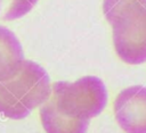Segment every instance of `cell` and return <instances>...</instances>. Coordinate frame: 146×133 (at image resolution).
<instances>
[{
    "mask_svg": "<svg viewBox=\"0 0 146 133\" xmlns=\"http://www.w3.org/2000/svg\"><path fill=\"white\" fill-rule=\"evenodd\" d=\"M50 95L51 84L46 69L25 59L13 78L0 82V115L23 119L49 100Z\"/></svg>",
    "mask_w": 146,
    "mask_h": 133,
    "instance_id": "cell-2",
    "label": "cell"
},
{
    "mask_svg": "<svg viewBox=\"0 0 146 133\" xmlns=\"http://www.w3.org/2000/svg\"><path fill=\"white\" fill-rule=\"evenodd\" d=\"M39 0H0V18L16 20L29 14Z\"/></svg>",
    "mask_w": 146,
    "mask_h": 133,
    "instance_id": "cell-7",
    "label": "cell"
},
{
    "mask_svg": "<svg viewBox=\"0 0 146 133\" xmlns=\"http://www.w3.org/2000/svg\"><path fill=\"white\" fill-rule=\"evenodd\" d=\"M115 120L125 133H146V86L123 89L113 105Z\"/></svg>",
    "mask_w": 146,
    "mask_h": 133,
    "instance_id": "cell-4",
    "label": "cell"
},
{
    "mask_svg": "<svg viewBox=\"0 0 146 133\" xmlns=\"http://www.w3.org/2000/svg\"><path fill=\"white\" fill-rule=\"evenodd\" d=\"M23 47L17 36L0 25V82L13 78L24 63Z\"/></svg>",
    "mask_w": 146,
    "mask_h": 133,
    "instance_id": "cell-5",
    "label": "cell"
},
{
    "mask_svg": "<svg viewBox=\"0 0 146 133\" xmlns=\"http://www.w3.org/2000/svg\"><path fill=\"white\" fill-rule=\"evenodd\" d=\"M39 115L46 133H87L89 126V120L70 118L59 113L50 98L40 106Z\"/></svg>",
    "mask_w": 146,
    "mask_h": 133,
    "instance_id": "cell-6",
    "label": "cell"
},
{
    "mask_svg": "<svg viewBox=\"0 0 146 133\" xmlns=\"http://www.w3.org/2000/svg\"><path fill=\"white\" fill-rule=\"evenodd\" d=\"M107 89L104 82L92 75L82 76L74 82L57 81L51 84L55 107L66 117L90 120L98 116L107 103Z\"/></svg>",
    "mask_w": 146,
    "mask_h": 133,
    "instance_id": "cell-3",
    "label": "cell"
},
{
    "mask_svg": "<svg viewBox=\"0 0 146 133\" xmlns=\"http://www.w3.org/2000/svg\"><path fill=\"white\" fill-rule=\"evenodd\" d=\"M103 14L112 26L117 57L125 64L146 61V0H104Z\"/></svg>",
    "mask_w": 146,
    "mask_h": 133,
    "instance_id": "cell-1",
    "label": "cell"
}]
</instances>
